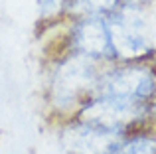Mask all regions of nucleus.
<instances>
[{"label":"nucleus","instance_id":"f257e3e1","mask_svg":"<svg viewBox=\"0 0 156 154\" xmlns=\"http://www.w3.org/2000/svg\"><path fill=\"white\" fill-rule=\"evenodd\" d=\"M103 63L79 54H55L44 58L42 101L51 127L73 119L91 99Z\"/></svg>","mask_w":156,"mask_h":154},{"label":"nucleus","instance_id":"f03ea898","mask_svg":"<svg viewBox=\"0 0 156 154\" xmlns=\"http://www.w3.org/2000/svg\"><path fill=\"white\" fill-rule=\"evenodd\" d=\"M156 6V4H154ZM154 6L125 2L107 18L115 61H148L156 54Z\"/></svg>","mask_w":156,"mask_h":154},{"label":"nucleus","instance_id":"7ed1b4c3","mask_svg":"<svg viewBox=\"0 0 156 154\" xmlns=\"http://www.w3.org/2000/svg\"><path fill=\"white\" fill-rule=\"evenodd\" d=\"M95 93L148 107L156 97V63L152 59L107 63L101 69Z\"/></svg>","mask_w":156,"mask_h":154},{"label":"nucleus","instance_id":"20e7f679","mask_svg":"<svg viewBox=\"0 0 156 154\" xmlns=\"http://www.w3.org/2000/svg\"><path fill=\"white\" fill-rule=\"evenodd\" d=\"M75 117L89 123L101 124L105 128L126 135L129 131L140 127H150L148 124V107L144 105L126 103L121 99H113L107 95H91V99L79 109Z\"/></svg>","mask_w":156,"mask_h":154},{"label":"nucleus","instance_id":"39448f33","mask_svg":"<svg viewBox=\"0 0 156 154\" xmlns=\"http://www.w3.org/2000/svg\"><path fill=\"white\" fill-rule=\"evenodd\" d=\"M55 138L65 154H107L122 135L79 117L53 124Z\"/></svg>","mask_w":156,"mask_h":154},{"label":"nucleus","instance_id":"423d86ee","mask_svg":"<svg viewBox=\"0 0 156 154\" xmlns=\"http://www.w3.org/2000/svg\"><path fill=\"white\" fill-rule=\"evenodd\" d=\"M107 154H156V128L140 127L129 131Z\"/></svg>","mask_w":156,"mask_h":154},{"label":"nucleus","instance_id":"0eeeda50","mask_svg":"<svg viewBox=\"0 0 156 154\" xmlns=\"http://www.w3.org/2000/svg\"><path fill=\"white\" fill-rule=\"evenodd\" d=\"M122 4V0H67L65 18H109Z\"/></svg>","mask_w":156,"mask_h":154},{"label":"nucleus","instance_id":"6e6552de","mask_svg":"<svg viewBox=\"0 0 156 154\" xmlns=\"http://www.w3.org/2000/svg\"><path fill=\"white\" fill-rule=\"evenodd\" d=\"M65 6H67V0H36L38 28L46 30L65 20Z\"/></svg>","mask_w":156,"mask_h":154},{"label":"nucleus","instance_id":"1a4fd4ad","mask_svg":"<svg viewBox=\"0 0 156 154\" xmlns=\"http://www.w3.org/2000/svg\"><path fill=\"white\" fill-rule=\"evenodd\" d=\"M148 124L156 128V97L150 101V105H148Z\"/></svg>","mask_w":156,"mask_h":154},{"label":"nucleus","instance_id":"9d476101","mask_svg":"<svg viewBox=\"0 0 156 154\" xmlns=\"http://www.w3.org/2000/svg\"><path fill=\"white\" fill-rule=\"evenodd\" d=\"M125 2H134V4H140V6H154L156 0H125Z\"/></svg>","mask_w":156,"mask_h":154}]
</instances>
